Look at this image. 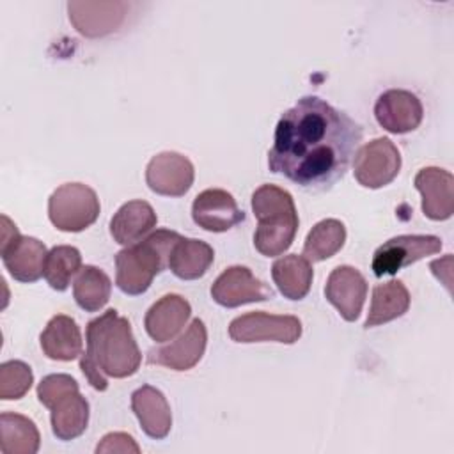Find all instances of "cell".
<instances>
[{
  "instance_id": "cell-15",
  "label": "cell",
  "mask_w": 454,
  "mask_h": 454,
  "mask_svg": "<svg viewBox=\"0 0 454 454\" xmlns=\"http://www.w3.org/2000/svg\"><path fill=\"white\" fill-rule=\"evenodd\" d=\"M326 300L337 309L346 321L358 319L367 298V282L353 266H337L325 284Z\"/></svg>"
},
{
  "instance_id": "cell-2",
  "label": "cell",
  "mask_w": 454,
  "mask_h": 454,
  "mask_svg": "<svg viewBox=\"0 0 454 454\" xmlns=\"http://www.w3.org/2000/svg\"><path fill=\"white\" fill-rule=\"evenodd\" d=\"M85 339V355L105 376L128 378L138 371L142 362L138 344L129 321L119 316L117 310L108 309L99 317L89 321Z\"/></svg>"
},
{
  "instance_id": "cell-33",
  "label": "cell",
  "mask_w": 454,
  "mask_h": 454,
  "mask_svg": "<svg viewBox=\"0 0 454 454\" xmlns=\"http://www.w3.org/2000/svg\"><path fill=\"white\" fill-rule=\"evenodd\" d=\"M431 271L442 284L450 291V280H452V255L447 254L443 259H436L431 262Z\"/></svg>"
},
{
  "instance_id": "cell-10",
  "label": "cell",
  "mask_w": 454,
  "mask_h": 454,
  "mask_svg": "<svg viewBox=\"0 0 454 454\" xmlns=\"http://www.w3.org/2000/svg\"><path fill=\"white\" fill-rule=\"evenodd\" d=\"M195 170L192 161L174 151H165L151 158L145 168V183L147 186L158 193L167 197H181L193 184Z\"/></svg>"
},
{
  "instance_id": "cell-12",
  "label": "cell",
  "mask_w": 454,
  "mask_h": 454,
  "mask_svg": "<svg viewBox=\"0 0 454 454\" xmlns=\"http://www.w3.org/2000/svg\"><path fill=\"white\" fill-rule=\"evenodd\" d=\"M206 344L207 330L202 319L195 317L174 342L161 348H151L147 351V362L168 367L172 371H188L200 362Z\"/></svg>"
},
{
  "instance_id": "cell-18",
  "label": "cell",
  "mask_w": 454,
  "mask_h": 454,
  "mask_svg": "<svg viewBox=\"0 0 454 454\" xmlns=\"http://www.w3.org/2000/svg\"><path fill=\"white\" fill-rule=\"evenodd\" d=\"M422 197V211L431 220H447L454 213V177L440 167L420 168L413 179Z\"/></svg>"
},
{
  "instance_id": "cell-28",
  "label": "cell",
  "mask_w": 454,
  "mask_h": 454,
  "mask_svg": "<svg viewBox=\"0 0 454 454\" xmlns=\"http://www.w3.org/2000/svg\"><path fill=\"white\" fill-rule=\"evenodd\" d=\"M346 241V227L340 220L326 218L317 222L305 238L303 257L310 262H319L335 255Z\"/></svg>"
},
{
  "instance_id": "cell-26",
  "label": "cell",
  "mask_w": 454,
  "mask_h": 454,
  "mask_svg": "<svg viewBox=\"0 0 454 454\" xmlns=\"http://www.w3.org/2000/svg\"><path fill=\"white\" fill-rule=\"evenodd\" d=\"M41 443L35 424L20 413L4 411L0 415V450L2 454H35Z\"/></svg>"
},
{
  "instance_id": "cell-24",
  "label": "cell",
  "mask_w": 454,
  "mask_h": 454,
  "mask_svg": "<svg viewBox=\"0 0 454 454\" xmlns=\"http://www.w3.org/2000/svg\"><path fill=\"white\" fill-rule=\"evenodd\" d=\"M410 309V293L401 280H390L378 284L372 289L371 307L365 319V328L385 325L401 317Z\"/></svg>"
},
{
  "instance_id": "cell-17",
  "label": "cell",
  "mask_w": 454,
  "mask_h": 454,
  "mask_svg": "<svg viewBox=\"0 0 454 454\" xmlns=\"http://www.w3.org/2000/svg\"><path fill=\"white\" fill-rule=\"evenodd\" d=\"M126 2H69L73 27L87 37H101L121 27L126 18Z\"/></svg>"
},
{
  "instance_id": "cell-25",
  "label": "cell",
  "mask_w": 454,
  "mask_h": 454,
  "mask_svg": "<svg viewBox=\"0 0 454 454\" xmlns=\"http://www.w3.org/2000/svg\"><path fill=\"white\" fill-rule=\"evenodd\" d=\"M271 277L286 298L301 300L310 291L314 271L309 259L303 255L289 254L273 262Z\"/></svg>"
},
{
  "instance_id": "cell-27",
  "label": "cell",
  "mask_w": 454,
  "mask_h": 454,
  "mask_svg": "<svg viewBox=\"0 0 454 454\" xmlns=\"http://www.w3.org/2000/svg\"><path fill=\"white\" fill-rule=\"evenodd\" d=\"M110 293L112 282L103 270L87 264L78 271V277L73 284V296L80 309L87 312H98L108 303Z\"/></svg>"
},
{
  "instance_id": "cell-14",
  "label": "cell",
  "mask_w": 454,
  "mask_h": 454,
  "mask_svg": "<svg viewBox=\"0 0 454 454\" xmlns=\"http://www.w3.org/2000/svg\"><path fill=\"white\" fill-rule=\"evenodd\" d=\"M193 222L209 232H225L245 220V213L238 207L236 199L222 188H207L200 192L192 204Z\"/></svg>"
},
{
  "instance_id": "cell-21",
  "label": "cell",
  "mask_w": 454,
  "mask_h": 454,
  "mask_svg": "<svg viewBox=\"0 0 454 454\" xmlns=\"http://www.w3.org/2000/svg\"><path fill=\"white\" fill-rule=\"evenodd\" d=\"M39 342L43 353L48 358L59 362L74 360L82 355L83 349L80 326L71 316L66 314H57L48 321L39 337Z\"/></svg>"
},
{
  "instance_id": "cell-11",
  "label": "cell",
  "mask_w": 454,
  "mask_h": 454,
  "mask_svg": "<svg viewBox=\"0 0 454 454\" xmlns=\"http://www.w3.org/2000/svg\"><path fill=\"white\" fill-rule=\"evenodd\" d=\"M273 296L271 287L255 278L247 266H231L211 286V298L227 309L245 303L264 301Z\"/></svg>"
},
{
  "instance_id": "cell-23",
  "label": "cell",
  "mask_w": 454,
  "mask_h": 454,
  "mask_svg": "<svg viewBox=\"0 0 454 454\" xmlns=\"http://www.w3.org/2000/svg\"><path fill=\"white\" fill-rule=\"evenodd\" d=\"M213 259L215 252L206 241L181 236L170 250L168 268L181 280H195L206 275Z\"/></svg>"
},
{
  "instance_id": "cell-29",
  "label": "cell",
  "mask_w": 454,
  "mask_h": 454,
  "mask_svg": "<svg viewBox=\"0 0 454 454\" xmlns=\"http://www.w3.org/2000/svg\"><path fill=\"white\" fill-rule=\"evenodd\" d=\"M82 270L80 250L71 245H59L48 252L44 264V278L55 291H66L71 278Z\"/></svg>"
},
{
  "instance_id": "cell-19",
  "label": "cell",
  "mask_w": 454,
  "mask_h": 454,
  "mask_svg": "<svg viewBox=\"0 0 454 454\" xmlns=\"http://www.w3.org/2000/svg\"><path fill=\"white\" fill-rule=\"evenodd\" d=\"M192 307L179 294H165L151 305L144 317L147 335L156 342L172 340L190 319Z\"/></svg>"
},
{
  "instance_id": "cell-5",
  "label": "cell",
  "mask_w": 454,
  "mask_h": 454,
  "mask_svg": "<svg viewBox=\"0 0 454 454\" xmlns=\"http://www.w3.org/2000/svg\"><path fill=\"white\" fill-rule=\"evenodd\" d=\"M37 399L51 415V431L59 440H74L89 424V403L69 374H48L37 385Z\"/></svg>"
},
{
  "instance_id": "cell-6",
  "label": "cell",
  "mask_w": 454,
  "mask_h": 454,
  "mask_svg": "<svg viewBox=\"0 0 454 454\" xmlns=\"http://www.w3.org/2000/svg\"><path fill=\"white\" fill-rule=\"evenodd\" d=\"M99 199L83 183H66L48 199L50 222L64 232H80L90 227L99 216Z\"/></svg>"
},
{
  "instance_id": "cell-7",
  "label": "cell",
  "mask_w": 454,
  "mask_h": 454,
  "mask_svg": "<svg viewBox=\"0 0 454 454\" xmlns=\"http://www.w3.org/2000/svg\"><path fill=\"white\" fill-rule=\"evenodd\" d=\"M229 335L243 344L266 340L294 344L301 337V321L296 316L248 312L231 321Z\"/></svg>"
},
{
  "instance_id": "cell-13",
  "label": "cell",
  "mask_w": 454,
  "mask_h": 454,
  "mask_svg": "<svg viewBox=\"0 0 454 454\" xmlns=\"http://www.w3.org/2000/svg\"><path fill=\"white\" fill-rule=\"evenodd\" d=\"M374 115L388 133L403 135L419 128L424 117L420 99L404 89H388L376 99Z\"/></svg>"
},
{
  "instance_id": "cell-4",
  "label": "cell",
  "mask_w": 454,
  "mask_h": 454,
  "mask_svg": "<svg viewBox=\"0 0 454 454\" xmlns=\"http://www.w3.org/2000/svg\"><path fill=\"white\" fill-rule=\"evenodd\" d=\"M181 236L168 229H158L144 239L122 248L115 255V284L131 296L142 294L153 278L168 266L172 247Z\"/></svg>"
},
{
  "instance_id": "cell-16",
  "label": "cell",
  "mask_w": 454,
  "mask_h": 454,
  "mask_svg": "<svg viewBox=\"0 0 454 454\" xmlns=\"http://www.w3.org/2000/svg\"><path fill=\"white\" fill-rule=\"evenodd\" d=\"M0 255L4 266L18 282L32 284L44 277L48 252L44 243L37 238L18 234L12 241L0 245Z\"/></svg>"
},
{
  "instance_id": "cell-22",
  "label": "cell",
  "mask_w": 454,
  "mask_h": 454,
  "mask_svg": "<svg viewBox=\"0 0 454 454\" xmlns=\"http://www.w3.org/2000/svg\"><path fill=\"white\" fill-rule=\"evenodd\" d=\"M156 213L145 200L122 204L110 220V234L119 245H133L144 239L156 227Z\"/></svg>"
},
{
  "instance_id": "cell-30",
  "label": "cell",
  "mask_w": 454,
  "mask_h": 454,
  "mask_svg": "<svg viewBox=\"0 0 454 454\" xmlns=\"http://www.w3.org/2000/svg\"><path fill=\"white\" fill-rule=\"evenodd\" d=\"M32 369L21 360H9L0 365V399H21L32 387Z\"/></svg>"
},
{
  "instance_id": "cell-31",
  "label": "cell",
  "mask_w": 454,
  "mask_h": 454,
  "mask_svg": "<svg viewBox=\"0 0 454 454\" xmlns=\"http://www.w3.org/2000/svg\"><path fill=\"white\" fill-rule=\"evenodd\" d=\"M98 454H105V452H122V454H138L140 447L138 443L133 440V436H129L128 433H108L101 438V442L96 447Z\"/></svg>"
},
{
  "instance_id": "cell-9",
  "label": "cell",
  "mask_w": 454,
  "mask_h": 454,
  "mask_svg": "<svg viewBox=\"0 0 454 454\" xmlns=\"http://www.w3.org/2000/svg\"><path fill=\"white\" fill-rule=\"evenodd\" d=\"M401 168V154L390 138H374L364 144L353 161L355 179L371 190L387 186Z\"/></svg>"
},
{
  "instance_id": "cell-20",
  "label": "cell",
  "mask_w": 454,
  "mask_h": 454,
  "mask_svg": "<svg viewBox=\"0 0 454 454\" xmlns=\"http://www.w3.org/2000/svg\"><path fill=\"white\" fill-rule=\"evenodd\" d=\"M131 410L147 436L161 440L170 433L172 411L161 390L151 385H142L131 394Z\"/></svg>"
},
{
  "instance_id": "cell-32",
  "label": "cell",
  "mask_w": 454,
  "mask_h": 454,
  "mask_svg": "<svg viewBox=\"0 0 454 454\" xmlns=\"http://www.w3.org/2000/svg\"><path fill=\"white\" fill-rule=\"evenodd\" d=\"M80 369L83 372V376L87 378V381L99 392H105L108 388V380L106 376L101 372V369L83 353L80 355Z\"/></svg>"
},
{
  "instance_id": "cell-1",
  "label": "cell",
  "mask_w": 454,
  "mask_h": 454,
  "mask_svg": "<svg viewBox=\"0 0 454 454\" xmlns=\"http://www.w3.org/2000/svg\"><path fill=\"white\" fill-rule=\"evenodd\" d=\"M362 140V126L317 96H305L277 122L268 167L303 190L340 181Z\"/></svg>"
},
{
  "instance_id": "cell-8",
  "label": "cell",
  "mask_w": 454,
  "mask_h": 454,
  "mask_svg": "<svg viewBox=\"0 0 454 454\" xmlns=\"http://www.w3.org/2000/svg\"><path fill=\"white\" fill-rule=\"evenodd\" d=\"M442 250V239L431 234H401L376 248L372 255V271L376 277L394 275L427 255Z\"/></svg>"
},
{
  "instance_id": "cell-3",
  "label": "cell",
  "mask_w": 454,
  "mask_h": 454,
  "mask_svg": "<svg viewBox=\"0 0 454 454\" xmlns=\"http://www.w3.org/2000/svg\"><path fill=\"white\" fill-rule=\"evenodd\" d=\"M252 211L257 218L255 250L266 257L284 254L298 231V213L291 193L275 184H262L252 193Z\"/></svg>"
}]
</instances>
